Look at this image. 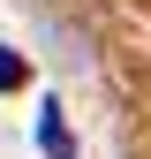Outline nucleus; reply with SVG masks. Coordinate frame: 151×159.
I'll return each instance as SVG.
<instances>
[{"label": "nucleus", "instance_id": "f03ea898", "mask_svg": "<svg viewBox=\"0 0 151 159\" xmlns=\"http://www.w3.org/2000/svg\"><path fill=\"white\" fill-rule=\"evenodd\" d=\"M23 76H30V68H23V53H15V46H0V91H15Z\"/></svg>", "mask_w": 151, "mask_h": 159}, {"label": "nucleus", "instance_id": "f257e3e1", "mask_svg": "<svg viewBox=\"0 0 151 159\" xmlns=\"http://www.w3.org/2000/svg\"><path fill=\"white\" fill-rule=\"evenodd\" d=\"M38 144H45V159H76L68 129H61V106H45V121H38Z\"/></svg>", "mask_w": 151, "mask_h": 159}]
</instances>
